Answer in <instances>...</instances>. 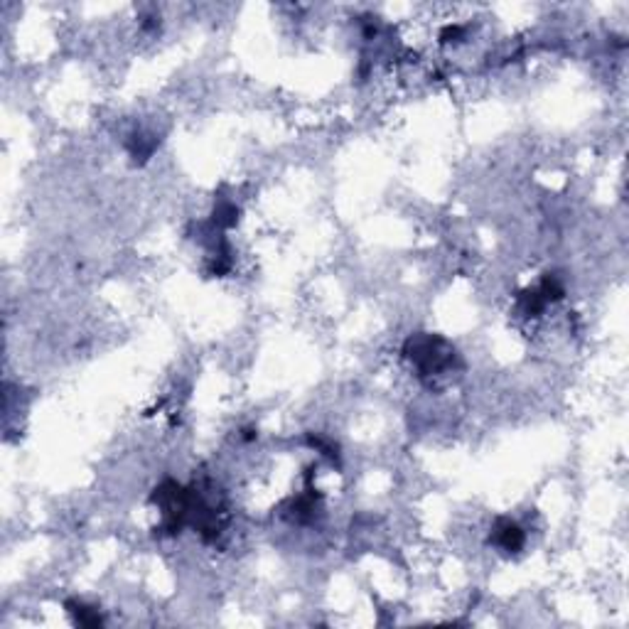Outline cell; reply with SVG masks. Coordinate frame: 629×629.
Wrapping results in <instances>:
<instances>
[{"instance_id":"6da1fadb","label":"cell","mask_w":629,"mask_h":629,"mask_svg":"<svg viewBox=\"0 0 629 629\" xmlns=\"http://www.w3.org/2000/svg\"><path fill=\"white\" fill-rule=\"evenodd\" d=\"M403 357L421 371V376H433L453 369L458 352L445 337L418 332L403 342Z\"/></svg>"},{"instance_id":"7a4b0ae2","label":"cell","mask_w":629,"mask_h":629,"mask_svg":"<svg viewBox=\"0 0 629 629\" xmlns=\"http://www.w3.org/2000/svg\"><path fill=\"white\" fill-rule=\"evenodd\" d=\"M497 548H502L504 553H519L526 543V536L521 531V526L511 519H497V524L492 528V536H489Z\"/></svg>"},{"instance_id":"3957f363","label":"cell","mask_w":629,"mask_h":629,"mask_svg":"<svg viewBox=\"0 0 629 629\" xmlns=\"http://www.w3.org/2000/svg\"><path fill=\"white\" fill-rule=\"evenodd\" d=\"M64 608H66V612H69L71 620H74V625H79V627H101L104 625L101 612H99L96 608H91V605L79 603V600H66Z\"/></svg>"},{"instance_id":"277c9868","label":"cell","mask_w":629,"mask_h":629,"mask_svg":"<svg viewBox=\"0 0 629 629\" xmlns=\"http://www.w3.org/2000/svg\"><path fill=\"white\" fill-rule=\"evenodd\" d=\"M236 221H238V209H236V204H231V202H224V199H221V202L214 207V211H211V226L219 231L236 226Z\"/></svg>"},{"instance_id":"5b68a950","label":"cell","mask_w":629,"mask_h":629,"mask_svg":"<svg viewBox=\"0 0 629 629\" xmlns=\"http://www.w3.org/2000/svg\"><path fill=\"white\" fill-rule=\"evenodd\" d=\"M545 305H548V303H545V298L541 295L538 288H526V291L519 293V308H521V313H524L526 317L541 315Z\"/></svg>"},{"instance_id":"8992f818","label":"cell","mask_w":629,"mask_h":629,"mask_svg":"<svg viewBox=\"0 0 629 629\" xmlns=\"http://www.w3.org/2000/svg\"><path fill=\"white\" fill-rule=\"evenodd\" d=\"M536 288L541 291V295L545 298V303H555V300H560L565 295L563 283L558 281V276H550V273H545V276L541 278V283H538Z\"/></svg>"},{"instance_id":"52a82bcc","label":"cell","mask_w":629,"mask_h":629,"mask_svg":"<svg viewBox=\"0 0 629 629\" xmlns=\"http://www.w3.org/2000/svg\"><path fill=\"white\" fill-rule=\"evenodd\" d=\"M308 443H310V448H317V450H320V453L325 455V458H330L332 462H337V445L325 443V441H322V438H317V436H308Z\"/></svg>"},{"instance_id":"ba28073f","label":"cell","mask_w":629,"mask_h":629,"mask_svg":"<svg viewBox=\"0 0 629 629\" xmlns=\"http://www.w3.org/2000/svg\"><path fill=\"white\" fill-rule=\"evenodd\" d=\"M462 35H465V27L462 25H448V27H443V32H441V42L443 44L458 42Z\"/></svg>"},{"instance_id":"9c48e42d","label":"cell","mask_w":629,"mask_h":629,"mask_svg":"<svg viewBox=\"0 0 629 629\" xmlns=\"http://www.w3.org/2000/svg\"><path fill=\"white\" fill-rule=\"evenodd\" d=\"M243 441H256V431H253V428H246V431H243Z\"/></svg>"}]
</instances>
